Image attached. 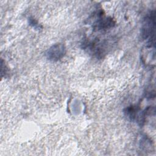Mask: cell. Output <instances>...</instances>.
<instances>
[{
    "label": "cell",
    "mask_w": 156,
    "mask_h": 156,
    "mask_svg": "<svg viewBox=\"0 0 156 156\" xmlns=\"http://www.w3.org/2000/svg\"><path fill=\"white\" fill-rule=\"evenodd\" d=\"M155 12L151 11L145 16L141 27V36L143 39L146 41L148 46L151 47L155 41Z\"/></svg>",
    "instance_id": "6da1fadb"
},
{
    "label": "cell",
    "mask_w": 156,
    "mask_h": 156,
    "mask_svg": "<svg viewBox=\"0 0 156 156\" xmlns=\"http://www.w3.org/2000/svg\"><path fill=\"white\" fill-rule=\"evenodd\" d=\"M29 23L30 24V25H32L35 28H40L39 24H38L37 21L35 19H34V18H29Z\"/></svg>",
    "instance_id": "277c9868"
},
{
    "label": "cell",
    "mask_w": 156,
    "mask_h": 156,
    "mask_svg": "<svg viewBox=\"0 0 156 156\" xmlns=\"http://www.w3.org/2000/svg\"><path fill=\"white\" fill-rule=\"evenodd\" d=\"M102 12H99L97 15V20L93 24V27L97 30H107L112 27L115 23L112 18L105 17Z\"/></svg>",
    "instance_id": "3957f363"
},
{
    "label": "cell",
    "mask_w": 156,
    "mask_h": 156,
    "mask_svg": "<svg viewBox=\"0 0 156 156\" xmlns=\"http://www.w3.org/2000/svg\"><path fill=\"white\" fill-rule=\"evenodd\" d=\"M66 53V48L63 44L57 43L52 45L47 51V58L53 62L60 60Z\"/></svg>",
    "instance_id": "7a4b0ae2"
}]
</instances>
